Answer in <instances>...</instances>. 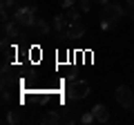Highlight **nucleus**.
Segmentation results:
<instances>
[{"label": "nucleus", "mask_w": 134, "mask_h": 125, "mask_svg": "<svg viewBox=\"0 0 134 125\" xmlns=\"http://www.w3.org/2000/svg\"><path fill=\"white\" fill-rule=\"evenodd\" d=\"M96 2H100V5H107V2H110V0H96Z\"/></svg>", "instance_id": "obj_18"}, {"label": "nucleus", "mask_w": 134, "mask_h": 125, "mask_svg": "<svg viewBox=\"0 0 134 125\" xmlns=\"http://www.w3.org/2000/svg\"><path fill=\"white\" fill-rule=\"evenodd\" d=\"M76 2H78V0H60V7H63V9H69V7H74Z\"/></svg>", "instance_id": "obj_16"}, {"label": "nucleus", "mask_w": 134, "mask_h": 125, "mask_svg": "<svg viewBox=\"0 0 134 125\" xmlns=\"http://www.w3.org/2000/svg\"><path fill=\"white\" fill-rule=\"evenodd\" d=\"M52 25H49V20H43V18H36V22H34V27H31V31L38 38H47L49 34H52Z\"/></svg>", "instance_id": "obj_7"}, {"label": "nucleus", "mask_w": 134, "mask_h": 125, "mask_svg": "<svg viewBox=\"0 0 134 125\" xmlns=\"http://www.w3.org/2000/svg\"><path fill=\"white\" fill-rule=\"evenodd\" d=\"M40 123H45V125H58V123H63V116L58 114L56 110H49L47 114L40 118Z\"/></svg>", "instance_id": "obj_9"}, {"label": "nucleus", "mask_w": 134, "mask_h": 125, "mask_svg": "<svg viewBox=\"0 0 134 125\" xmlns=\"http://www.w3.org/2000/svg\"><path fill=\"white\" fill-rule=\"evenodd\" d=\"M65 16H67V20H69V22H72V20H78V18H81V9L69 7V9H65Z\"/></svg>", "instance_id": "obj_11"}, {"label": "nucleus", "mask_w": 134, "mask_h": 125, "mask_svg": "<svg viewBox=\"0 0 134 125\" xmlns=\"http://www.w3.org/2000/svg\"><path fill=\"white\" fill-rule=\"evenodd\" d=\"M65 94H67L69 101H83V98L90 96V85H87L85 81H76V78H74V81H69Z\"/></svg>", "instance_id": "obj_3"}, {"label": "nucleus", "mask_w": 134, "mask_h": 125, "mask_svg": "<svg viewBox=\"0 0 134 125\" xmlns=\"http://www.w3.org/2000/svg\"><path fill=\"white\" fill-rule=\"evenodd\" d=\"M85 29H87V25L83 22L81 18L72 20V22H69V38L67 40H81L83 36H85Z\"/></svg>", "instance_id": "obj_6"}, {"label": "nucleus", "mask_w": 134, "mask_h": 125, "mask_svg": "<svg viewBox=\"0 0 134 125\" xmlns=\"http://www.w3.org/2000/svg\"><path fill=\"white\" fill-rule=\"evenodd\" d=\"M94 121H96V118H94V114H92V110L81 114V123H83V125H90V123H94Z\"/></svg>", "instance_id": "obj_13"}, {"label": "nucleus", "mask_w": 134, "mask_h": 125, "mask_svg": "<svg viewBox=\"0 0 134 125\" xmlns=\"http://www.w3.org/2000/svg\"><path fill=\"white\" fill-rule=\"evenodd\" d=\"M114 98H116V103H119L123 110H132V107H134V92L130 89L127 85H119V87H116Z\"/></svg>", "instance_id": "obj_4"}, {"label": "nucleus", "mask_w": 134, "mask_h": 125, "mask_svg": "<svg viewBox=\"0 0 134 125\" xmlns=\"http://www.w3.org/2000/svg\"><path fill=\"white\" fill-rule=\"evenodd\" d=\"M60 116H63V123H67V125H72V123H76V116H74V112H72V107H63L60 110Z\"/></svg>", "instance_id": "obj_10"}, {"label": "nucleus", "mask_w": 134, "mask_h": 125, "mask_svg": "<svg viewBox=\"0 0 134 125\" xmlns=\"http://www.w3.org/2000/svg\"><path fill=\"white\" fill-rule=\"evenodd\" d=\"M78 9H81L83 14H87V11L92 9V0H78Z\"/></svg>", "instance_id": "obj_14"}, {"label": "nucleus", "mask_w": 134, "mask_h": 125, "mask_svg": "<svg viewBox=\"0 0 134 125\" xmlns=\"http://www.w3.org/2000/svg\"><path fill=\"white\" fill-rule=\"evenodd\" d=\"M125 2H127V7H130V9H134V0H125Z\"/></svg>", "instance_id": "obj_17"}, {"label": "nucleus", "mask_w": 134, "mask_h": 125, "mask_svg": "<svg viewBox=\"0 0 134 125\" xmlns=\"http://www.w3.org/2000/svg\"><path fill=\"white\" fill-rule=\"evenodd\" d=\"M123 16H125V9H123L121 5H116V2H107V5H103V9H100V20L112 22L114 27L121 22Z\"/></svg>", "instance_id": "obj_2"}, {"label": "nucleus", "mask_w": 134, "mask_h": 125, "mask_svg": "<svg viewBox=\"0 0 134 125\" xmlns=\"http://www.w3.org/2000/svg\"><path fill=\"white\" fill-rule=\"evenodd\" d=\"M2 36H5L7 40H20L25 38L23 34H20V25L16 22V20H9V22H2Z\"/></svg>", "instance_id": "obj_5"}, {"label": "nucleus", "mask_w": 134, "mask_h": 125, "mask_svg": "<svg viewBox=\"0 0 134 125\" xmlns=\"http://www.w3.org/2000/svg\"><path fill=\"white\" fill-rule=\"evenodd\" d=\"M92 114H94L96 123H107L110 121V112H107L105 105H94L92 107Z\"/></svg>", "instance_id": "obj_8"}, {"label": "nucleus", "mask_w": 134, "mask_h": 125, "mask_svg": "<svg viewBox=\"0 0 134 125\" xmlns=\"http://www.w3.org/2000/svg\"><path fill=\"white\" fill-rule=\"evenodd\" d=\"M20 121H23V114H20V112H7V123L16 125V123H20Z\"/></svg>", "instance_id": "obj_12"}, {"label": "nucleus", "mask_w": 134, "mask_h": 125, "mask_svg": "<svg viewBox=\"0 0 134 125\" xmlns=\"http://www.w3.org/2000/svg\"><path fill=\"white\" fill-rule=\"evenodd\" d=\"M14 20L20 25L23 29H31L34 22H36V7L27 5V7H16L14 11Z\"/></svg>", "instance_id": "obj_1"}, {"label": "nucleus", "mask_w": 134, "mask_h": 125, "mask_svg": "<svg viewBox=\"0 0 134 125\" xmlns=\"http://www.w3.org/2000/svg\"><path fill=\"white\" fill-rule=\"evenodd\" d=\"M18 2H20V0H2V9H11V7L16 9V7H18Z\"/></svg>", "instance_id": "obj_15"}]
</instances>
